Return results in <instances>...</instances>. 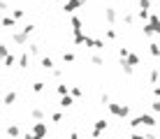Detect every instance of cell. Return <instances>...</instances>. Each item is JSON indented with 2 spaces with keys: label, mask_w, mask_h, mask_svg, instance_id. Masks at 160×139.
<instances>
[{
  "label": "cell",
  "mask_w": 160,
  "mask_h": 139,
  "mask_svg": "<svg viewBox=\"0 0 160 139\" xmlns=\"http://www.w3.org/2000/svg\"><path fill=\"white\" fill-rule=\"evenodd\" d=\"M81 2H84V0H70V2H65V12H72V9L79 7Z\"/></svg>",
  "instance_id": "7a4b0ae2"
},
{
  "label": "cell",
  "mask_w": 160,
  "mask_h": 139,
  "mask_svg": "<svg viewBox=\"0 0 160 139\" xmlns=\"http://www.w3.org/2000/svg\"><path fill=\"white\" fill-rule=\"evenodd\" d=\"M44 132H47V127H44L42 123H37V125H35V139H37V137H42Z\"/></svg>",
  "instance_id": "3957f363"
},
{
  "label": "cell",
  "mask_w": 160,
  "mask_h": 139,
  "mask_svg": "<svg viewBox=\"0 0 160 139\" xmlns=\"http://www.w3.org/2000/svg\"><path fill=\"white\" fill-rule=\"evenodd\" d=\"M158 72H160V67H158Z\"/></svg>",
  "instance_id": "9c48e42d"
},
{
  "label": "cell",
  "mask_w": 160,
  "mask_h": 139,
  "mask_svg": "<svg viewBox=\"0 0 160 139\" xmlns=\"http://www.w3.org/2000/svg\"><path fill=\"white\" fill-rule=\"evenodd\" d=\"M14 97H16V95H14V93H9V95H7V97H5V102H7V104H12V102H14Z\"/></svg>",
  "instance_id": "5b68a950"
},
{
  "label": "cell",
  "mask_w": 160,
  "mask_h": 139,
  "mask_svg": "<svg viewBox=\"0 0 160 139\" xmlns=\"http://www.w3.org/2000/svg\"><path fill=\"white\" fill-rule=\"evenodd\" d=\"M151 53L153 56H160V47H158V44H151Z\"/></svg>",
  "instance_id": "277c9868"
},
{
  "label": "cell",
  "mask_w": 160,
  "mask_h": 139,
  "mask_svg": "<svg viewBox=\"0 0 160 139\" xmlns=\"http://www.w3.org/2000/svg\"><path fill=\"white\" fill-rule=\"evenodd\" d=\"M60 104H63V107H70V104H72V100H70V97H63V102H60Z\"/></svg>",
  "instance_id": "8992f818"
},
{
  "label": "cell",
  "mask_w": 160,
  "mask_h": 139,
  "mask_svg": "<svg viewBox=\"0 0 160 139\" xmlns=\"http://www.w3.org/2000/svg\"><path fill=\"white\" fill-rule=\"evenodd\" d=\"M109 109H112V114H116V116H125L128 114V107H121V104H109Z\"/></svg>",
  "instance_id": "6da1fadb"
},
{
  "label": "cell",
  "mask_w": 160,
  "mask_h": 139,
  "mask_svg": "<svg viewBox=\"0 0 160 139\" xmlns=\"http://www.w3.org/2000/svg\"><path fill=\"white\" fill-rule=\"evenodd\" d=\"M153 109H156V111H160V102H153Z\"/></svg>",
  "instance_id": "52a82bcc"
},
{
  "label": "cell",
  "mask_w": 160,
  "mask_h": 139,
  "mask_svg": "<svg viewBox=\"0 0 160 139\" xmlns=\"http://www.w3.org/2000/svg\"><path fill=\"white\" fill-rule=\"evenodd\" d=\"M132 139H146V137H142V135H135V137H132Z\"/></svg>",
  "instance_id": "ba28073f"
}]
</instances>
